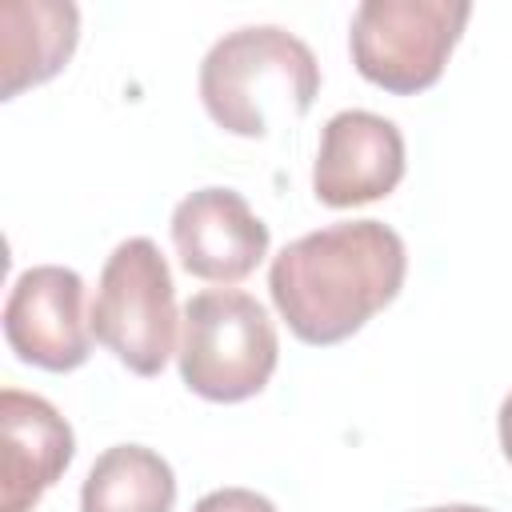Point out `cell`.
<instances>
[{"instance_id": "cell-14", "label": "cell", "mask_w": 512, "mask_h": 512, "mask_svg": "<svg viewBox=\"0 0 512 512\" xmlns=\"http://www.w3.org/2000/svg\"><path fill=\"white\" fill-rule=\"evenodd\" d=\"M420 512H488L480 504H440V508H420Z\"/></svg>"}, {"instance_id": "cell-5", "label": "cell", "mask_w": 512, "mask_h": 512, "mask_svg": "<svg viewBox=\"0 0 512 512\" xmlns=\"http://www.w3.org/2000/svg\"><path fill=\"white\" fill-rule=\"evenodd\" d=\"M468 16V0H364L348 28L352 64L384 92H424L440 80Z\"/></svg>"}, {"instance_id": "cell-7", "label": "cell", "mask_w": 512, "mask_h": 512, "mask_svg": "<svg viewBox=\"0 0 512 512\" xmlns=\"http://www.w3.org/2000/svg\"><path fill=\"white\" fill-rule=\"evenodd\" d=\"M404 180V136L388 116L348 108L320 128L312 192L328 208L372 204Z\"/></svg>"}, {"instance_id": "cell-11", "label": "cell", "mask_w": 512, "mask_h": 512, "mask_svg": "<svg viewBox=\"0 0 512 512\" xmlns=\"http://www.w3.org/2000/svg\"><path fill=\"white\" fill-rule=\"evenodd\" d=\"M172 504V464L144 444L104 448L80 488V512H172Z\"/></svg>"}, {"instance_id": "cell-12", "label": "cell", "mask_w": 512, "mask_h": 512, "mask_svg": "<svg viewBox=\"0 0 512 512\" xmlns=\"http://www.w3.org/2000/svg\"><path fill=\"white\" fill-rule=\"evenodd\" d=\"M192 512H276V504L252 488H216L200 496Z\"/></svg>"}, {"instance_id": "cell-1", "label": "cell", "mask_w": 512, "mask_h": 512, "mask_svg": "<svg viewBox=\"0 0 512 512\" xmlns=\"http://www.w3.org/2000/svg\"><path fill=\"white\" fill-rule=\"evenodd\" d=\"M408 252L380 220L316 228L272 256L268 292L284 324L304 344H340L396 300Z\"/></svg>"}, {"instance_id": "cell-4", "label": "cell", "mask_w": 512, "mask_h": 512, "mask_svg": "<svg viewBox=\"0 0 512 512\" xmlns=\"http://www.w3.org/2000/svg\"><path fill=\"white\" fill-rule=\"evenodd\" d=\"M92 336L136 376H160L176 352V284L148 236H128L100 268Z\"/></svg>"}, {"instance_id": "cell-2", "label": "cell", "mask_w": 512, "mask_h": 512, "mask_svg": "<svg viewBox=\"0 0 512 512\" xmlns=\"http://www.w3.org/2000/svg\"><path fill=\"white\" fill-rule=\"evenodd\" d=\"M316 92L320 64L312 48L280 24L224 32L200 60V100L232 136L260 140L276 124L300 120Z\"/></svg>"}, {"instance_id": "cell-3", "label": "cell", "mask_w": 512, "mask_h": 512, "mask_svg": "<svg viewBox=\"0 0 512 512\" xmlns=\"http://www.w3.org/2000/svg\"><path fill=\"white\" fill-rule=\"evenodd\" d=\"M180 380L216 404L256 396L280 360L276 324L264 304L236 288H208L184 304L180 316Z\"/></svg>"}, {"instance_id": "cell-13", "label": "cell", "mask_w": 512, "mask_h": 512, "mask_svg": "<svg viewBox=\"0 0 512 512\" xmlns=\"http://www.w3.org/2000/svg\"><path fill=\"white\" fill-rule=\"evenodd\" d=\"M496 424H500V448H504V456L512 460V392L504 396V404H500V416H496Z\"/></svg>"}, {"instance_id": "cell-10", "label": "cell", "mask_w": 512, "mask_h": 512, "mask_svg": "<svg viewBox=\"0 0 512 512\" xmlns=\"http://www.w3.org/2000/svg\"><path fill=\"white\" fill-rule=\"evenodd\" d=\"M80 40L72 0H4L0 4V96L12 100L52 80Z\"/></svg>"}, {"instance_id": "cell-9", "label": "cell", "mask_w": 512, "mask_h": 512, "mask_svg": "<svg viewBox=\"0 0 512 512\" xmlns=\"http://www.w3.org/2000/svg\"><path fill=\"white\" fill-rule=\"evenodd\" d=\"M0 436H4V492L0 512H28L72 464L76 440L68 420L36 392H0Z\"/></svg>"}, {"instance_id": "cell-6", "label": "cell", "mask_w": 512, "mask_h": 512, "mask_svg": "<svg viewBox=\"0 0 512 512\" xmlns=\"http://www.w3.org/2000/svg\"><path fill=\"white\" fill-rule=\"evenodd\" d=\"M8 348L44 372H72L92 352V320L84 316V280L64 264H36L16 276L4 300Z\"/></svg>"}, {"instance_id": "cell-8", "label": "cell", "mask_w": 512, "mask_h": 512, "mask_svg": "<svg viewBox=\"0 0 512 512\" xmlns=\"http://www.w3.org/2000/svg\"><path fill=\"white\" fill-rule=\"evenodd\" d=\"M180 264L212 284H240L268 256V224L236 188H200L172 208Z\"/></svg>"}]
</instances>
